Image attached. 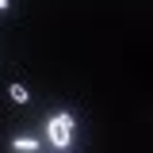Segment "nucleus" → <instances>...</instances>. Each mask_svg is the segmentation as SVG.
<instances>
[{"instance_id":"obj_3","label":"nucleus","mask_w":153,"mask_h":153,"mask_svg":"<svg viewBox=\"0 0 153 153\" xmlns=\"http://www.w3.org/2000/svg\"><path fill=\"white\" fill-rule=\"evenodd\" d=\"M12 146H16V149H23V153H27V149L35 153V149H38V142H35V138H16Z\"/></svg>"},{"instance_id":"obj_1","label":"nucleus","mask_w":153,"mask_h":153,"mask_svg":"<svg viewBox=\"0 0 153 153\" xmlns=\"http://www.w3.org/2000/svg\"><path fill=\"white\" fill-rule=\"evenodd\" d=\"M46 134H50V146L54 149H65L69 146V138H73V115H54L50 123H46Z\"/></svg>"},{"instance_id":"obj_2","label":"nucleus","mask_w":153,"mask_h":153,"mask_svg":"<svg viewBox=\"0 0 153 153\" xmlns=\"http://www.w3.org/2000/svg\"><path fill=\"white\" fill-rule=\"evenodd\" d=\"M8 96H12V100H16V103H27V88H23V84H12V88H8Z\"/></svg>"},{"instance_id":"obj_4","label":"nucleus","mask_w":153,"mask_h":153,"mask_svg":"<svg viewBox=\"0 0 153 153\" xmlns=\"http://www.w3.org/2000/svg\"><path fill=\"white\" fill-rule=\"evenodd\" d=\"M4 8H8V0H0V12H4Z\"/></svg>"}]
</instances>
